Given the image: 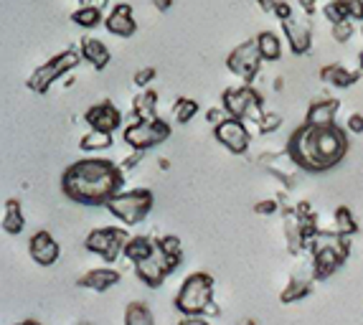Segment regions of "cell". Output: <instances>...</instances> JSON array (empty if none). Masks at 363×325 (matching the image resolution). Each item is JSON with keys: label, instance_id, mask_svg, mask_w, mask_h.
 Returning a JSON list of instances; mask_svg holds the SVG:
<instances>
[{"label": "cell", "instance_id": "cell-1", "mask_svg": "<svg viewBox=\"0 0 363 325\" xmlns=\"http://www.w3.org/2000/svg\"><path fill=\"white\" fill-rule=\"evenodd\" d=\"M122 168L107 158H82L61 175L64 196L82 206H107L117 193H122Z\"/></svg>", "mask_w": 363, "mask_h": 325}, {"label": "cell", "instance_id": "cell-2", "mask_svg": "<svg viewBox=\"0 0 363 325\" xmlns=\"http://www.w3.org/2000/svg\"><path fill=\"white\" fill-rule=\"evenodd\" d=\"M348 145L351 143H348L343 127H315L303 122L287 140V155L297 168L308 170V173H325L343 160Z\"/></svg>", "mask_w": 363, "mask_h": 325}, {"label": "cell", "instance_id": "cell-3", "mask_svg": "<svg viewBox=\"0 0 363 325\" xmlns=\"http://www.w3.org/2000/svg\"><path fill=\"white\" fill-rule=\"evenodd\" d=\"M313 252V277L328 280L340 270L348 252H351V239L338 231H318L308 244Z\"/></svg>", "mask_w": 363, "mask_h": 325}, {"label": "cell", "instance_id": "cell-4", "mask_svg": "<svg viewBox=\"0 0 363 325\" xmlns=\"http://www.w3.org/2000/svg\"><path fill=\"white\" fill-rule=\"evenodd\" d=\"M213 277L208 272H194L183 280L173 307L186 318H201L213 305Z\"/></svg>", "mask_w": 363, "mask_h": 325}, {"label": "cell", "instance_id": "cell-5", "mask_svg": "<svg viewBox=\"0 0 363 325\" xmlns=\"http://www.w3.org/2000/svg\"><path fill=\"white\" fill-rule=\"evenodd\" d=\"M79 61H82V51H77V48H67V51L51 56L43 67H38L36 72L28 77L26 84H28L30 92H36V94H46L56 79H61L64 74L72 72L74 67H79Z\"/></svg>", "mask_w": 363, "mask_h": 325}, {"label": "cell", "instance_id": "cell-6", "mask_svg": "<svg viewBox=\"0 0 363 325\" xmlns=\"http://www.w3.org/2000/svg\"><path fill=\"white\" fill-rule=\"evenodd\" d=\"M155 196L147 188H133V191L117 193L107 204V211L117 216L122 224H140L152 211Z\"/></svg>", "mask_w": 363, "mask_h": 325}, {"label": "cell", "instance_id": "cell-7", "mask_svg": "<svg viewBox=\"0 0 363 325\" xmlns=\"http://www.w3.org/2000/svg\"><path fill=\"white\" fill-rule=\"evenodd\" d=\"M221 107L229 112V117H236V120H255L257 125H259V120L264 117V112H262V94L252 89L249 84L224 89V94H221Z\"/></svg>", "mask_w": 363, "mask_h": 325}, {"label": "cell", "instance_id": "cell-8", "mask_svg": "<svg viewBox=\"0 0 363 325\" xmlns=\"http://www.w3.org/2000/svg\"><path fill=\"white\" fill-rule=\"evenodd\" d=\"M170 138V125L165 120H135L125 127V143L138 153H145L155 145L165 143Z\"/></svg>", "mask_w": 363, "mask_h": 325}, {"label": "cell", "instance_id": "cell-9", "mask_svg": "<svg viewBox=\"0 0 363 325\" xmlns=\"http://www.w3.org/2000/svg\"><path fill=\"white\" fill-rule=\"evenodd\" d=\"M128 241H130V236L125 229H120V226H102V229H94L86 234L84 247L89 249V252L99 254L104 262L112 265V262H117L120 254H125Z\"/></svg>", "mask_w": 363, "mask_h": 325}, {"label": "cell", "instance_id": "cell-10", "mask_svg": "<svg viewBox=\"0 0 363 325\" xmlns=\"http://www.w3.org/2000/svg\"><path fill=\"white\" fill-rule=\"evenodd\" d=\"M262 54H259V43L257 38H249V41L239 43V46L226 56V67L229 72H234L236 77H242L244 82H255V77L259 74L262 67Z\"/></svg>", "mask_w": 363, "mask_h": 325}, {"label": "cell", "instance_id": "cell-11", "mask_svg": "<svg viewBox=\"0 0 363 325\" xmlns=\"http://www.w3.org/2000/svg\"><path fill=\"white\" fill-rule=\"evenodd\" d=\"M178 267H181V262L165 257V254L160 252V247H155L152 257L143 259V262L135 265V275H138L147 287H160V285L165 282V277H168L170 272H176Z\"/></svg>", "mask_w": 363, "mask_h": 325}, {"label": "cell", "instance_id": "cell-12", "mask_svg": "<svg viewBox=\"0 0 363 325\" xmlns=\"http://www.w3.org/2000/svg\"><path fill=\"white\" fill-rule=\"evenodd\" d=\"M213 135L226 150H231L234 155H242L249 148V130L244 125V120H236V117H229L226 122H221L218 127H213Z\"/></svg>", "mask_w": 363, "mask_h": 325}, {"label": "cell", "instance_id": "cell-13", "mask_svg": "<svg viewBox=\"0 0 363 325\" xmlns=\"http://www.w3.org/2000/svg\"><path fill=\"white\" fill-rule=\"evenodd\" d=\"M282 31H285L290 48L295 54H308L310 46H313V23H310L308 16L292 13L290 18L282 21Z\"/></svg>", "mask_w": 363, "mask_h": 325}, {"label": "cell", "instance_id": "cell-14", "mask_svg": "<svg viewBox=\"0 0 363 325\" xmlns=\"http://www.w3.org/2000/svg\"><path fill=\"white\" fill-rule=\"evenodd\" d=\"M84 120L89 122L91 130H99V133L112 135L117 127L122 125V112L112 102H107V99H104V102H97L94 107L86 109Z\"/></svg>", "mask_w": 363, "mask_h": 325}, {"label": "cell", "instance_id": "cell-15", "mask_svg": "<svg viewBox=\"0 0 363 325\" xmlns=\"http://www.w3.org/2000/svg\"><path fill=\"white\" fill-rule=\"evenodd\" d=\"M28 252H30V259L41 267H51L56 265V259H59V244L56 239L49 234V231H36V234L30 236L28 241Z\"/></svg>", "mask_w": 363, "mask_h": 325}, {"label": "cell", "instance_id": "cell-16", "mask_svg": "<svg viewBox=\"0 0 363 325\" xmlns=\"http://www.w3.org/2000/svg\"><path fill=\"white\" fill-rule=\"evenodd\" d=\"M104 26H107L109 33H115V36H122V38H130L138 31V21L133 16V6L130 3H117L109 16L104 18Z\"/></svg>", "mask_w": 363, "mask_h": 325}, {"label": "cell", "instance_id": "cell-17", "mask_svg": "<svg viewBox=\"0 0 363 325\" xmlns=\"http://www.w3.org/2000/svg\"><path fill=\"white\" fill-rule=\"evenodd\" d=\"M340 102L338 99H318L308 107V115H305V122L315 127H328L335 125V115H338Z\"/></svg>", "mask_w": 363, "mask_h": 325}, {"label": "cell", "instance_id": "cell-18", "mask_svg": "<svg viewBox=\"0 0 363 325\" xmlns=\"http://www.w3.org/2000/svg\"><path fill=\"white\" fill-rule=\"evenodd\" d=\"M120 282V272L117 270H109V267H99V270H91L86 275L77 280L79 287L84 290H94V292H104V290L115 287Z\"/></svg>", "mask_w": 363, "mask_h": 325}, {"label": "cell", "instance_id": "cell-19", "mask_svg": "<svg viewBox=\"0 0 363 325\" xmlns=\"http://www.w3.org/2000/svg\"><path fill=\"white\" fill-rule=\"evenodd\" d=\"M79 51H82V59L89 61V64L94 69H97V72L107 69L109 59H112L109 48L104 46V43L99 41V38H82V46H79Z\"/></svg>", "mask_w": 363, "mask_h": 325}, {"label": "cell", "instance_id": "cell-20", "mask_svg": "<svg viewBox=\"0 0 363 325\" xmlns=\"http://www.w3.org/2000/svg\"><path fill=\"white\" fill-rule=\"evenodd\" d=\"M157 92L155 89H143L133 99V112L135 120H157Z\"/></svg>", "mask_w": 363, "mask_h": 325}, {"label": "cell", "instance_id": "cell-21", "mask_svg": "<svg viewBox=\"0 0 363 325\" xmlns=\"http://www.w3.org/2000/svg\"><path fill=\"white\" fill-rule=\"evenodd\" d=\"M358 77H361L358 72H348V69L340 67V64H328V67L320 69V79H323V82H328V84H333V87H340V89L356 84Z\"/></svg>", "mask_w": 363, "mask_h": 325}, {"label": "cell", "instance_id": "cell-22", "mask_svg": "<svg viewBox=\"0 0 363 325\" xmlns=\"http://www.w3.org/2000/svg\"><path fill=\"white\" fill-rule=\"evenodd\" d=\"M155 247H157V239H150V236H130L128 247H125V257H128L133 265H138L143 259L152 257Z\"/></svg>", "mask_w": 363, "mask_h": 325}, {"label": "cell", "instance_id": "cell-23", "mask_svg": "<svg viewBox=\"0 0 363 325\" xmlns=\"http://www.w3.org/2000/svg\"><path fill=\"white\" fill-rule=\"evenodd\" d=\"M23 214H21V204L16 199L6 201V206H3V229L8 231V234H21L23 231Z\"/></svg>", "mask_w": 363, "mask_h": 325}, {"label": "cell", "instance_id": "cell-24", "mask_svg": "<svg viewBox=\"0 0 363 325\" xmlns=\"http://www.w3.org/2000/svg\"><path fill=\"white\" fill-rule=\"evenodd\" d=\"M257 43H259V54L264 61H277L282 56V43H279L277 33H272V31H262L257 36Z\"/></svg>", "mask_w": 363, "mask_h": 325}, {"label": "cell", "instance_id": "cell-25", "mask_svg": "<svg viewBox=\"0 0 363 325\" xmlns=\"http://www.w3.org/2000/svg\"><path fill=\"white\" fill-rule=\"evenodd\" d=\"M125 325H155L152 310L145 302H130L125 307Z\"/></svg>", "mask_w": 363, "mask_h": 325}, {"label": "cell", "instance_id": "cell-26", "mask_svg": "<svg viewBox=\"0 0 363 325\" xmlns=\"http://www.w3.org/2000/svg\"><path fill=\"white\" fill-rule=\"evenodd\" d=\"M310 280L308 277H295V280H290V285H287L285 290H282V295H279V300L285 302H297V300H303V297H308L310 295Z\"/></svg>", "mask_w": 363, "mask_h": 325}, {"label": "cell", "instance_id": "cell-27", "mask_svg": "<svg viewBox=\"0 0 363 325\" xmlns=\"http://www.w3.org/2000/svg\"><path fill=\"white\" fill-rule=\"evenodd\" d=\"M72 21L82 28H94L102 23V8L97 6H82L72 13Z\"/></svg>", "mask_w": 363, "mask_h": 325}, {"label": "cell", "instance_id": "cell-28", "mask_svg": "<svg viewBox=\"0 0 363 325\" xmlns=\"http://www.w3.org/2000/svg\"><path fill=\"white\" fill-rule=\"evenodd\" d=\"M333 219H335V231H338V234L351 236V234H356V231H358L356 216L351 214V209H348V206H338V209H335V214H333Z\"/></svg>", "mask_w": 363, "mask_h": 325}, {"label": "cell", "instance_id": "cell-29", "mask_svg": "<svg viewBox=\"0 0 363 325\" xmlns=\"http://www.w3.org/2000/svg\"><path fill=\"white\" fill-rule=\"evenodd\" d=\"M109 145H112V135L99 133V130H91V133H86L84 138H82L79 148L86 150V153H94V150H107Z\"/></svg>", "mask_w": 363, "mask_h": 325}, {"label": "cell", "instance_id": "cell-30", "mask_svg": "<svg viewBox=\"0 0 363 325\" xmlns=\"http://www.w3.org/2000/svg\"><path fill=\"white\" fill-rule=\"evenodd\" d=\"M196 112H199V102H196V99H188V97H181V99H176V104H173V120L181 122V125L194 120Z\"/></svg>", "mask_w": 363, "mask_h": 325}, {"label": "cell", "instance_id": "cell-31", "mask_svg": "<svg viewBox=\"0 0 363 325\" xmlns=\"http://www.w3.org/2000/svg\"><path fill=\"white\" fill-rule=\"evenodd\" d=\"M323 13H325V18L333 26L340 23V21L351 18V16H348V3H345V0H328L325 8H323Z\"/></svg>", "mask_w": 363, "mask_h": 325}, {"label": "cell", "instance_id": "cell-32", "mask_svg": "<svg viewBox=\"0 0 363 325\" xmlns=\"http://www.w3.org/2000/svg\"><path fill=\"white\" fill-rule=\"evenodd\" d=\"M157 247H160V252H163L165 257L176 259V262H181L183 259V244H181L178 236H173V234L160 236V239H157Z\"/></svg>", "mask_w": 363, "mask_h": 325}, {"label": "cell", "instance_id": "cell-33", "mask_svg": "<svg viewBox=\"0 0 363 325\" xmlns=\"http://www.w3.org/2000/svg\"><path fill=\"white\" fill-rule=\"evenodd\" d=\"M351 36H353V21L351 18H348V21H340V23L333 26V38L338 43H345Z\"/></svg>", "mask_w": 363, "mask_h": 325}, {"label": "cell", "instance_id": "cell-34", "mask_svg": "<svg viewBox=\"0 0 363 325\" xmlns=\"http://www.w3.org/2000/svg\"><path fill=\"white\" fill-rule=\"evenodd\" d=\"M279 125H282V117L274 115V112H267V115L259 120V133H264V135L267 133H274Z\"/></svg>", "mask_w": 363, "mask_h": 325}, {"label": "cell", "instance_id": "cell-35", "mask_svg": "<svg viewBox=\"0 0 363 325\" xmlns=\"http://www.w3.org/2000/svg\"><path fill=\"white\" fill-rule=\"evenodd\" d=\"M155 74H157V72H155L152 67L140 69V72L135 74V84H138V87H147V84L152 82V79H155Z\"/></svg>", "mask_w": 363, "mask_h": 325}, {"label": "cell", "instance_id": "cell-36", "mask_svg": "<svg viewBox=\"0 0 363 325\" xmlns=\"http://www.w3.org/2000/svg\"><path fill=\"white\" fill-rule=\"evenodd\" d=\"M206 120L211 122L213 127H218L221 122L229 120V112H226L224 107H221V109H208V112H206Z\"/></svg>", "mask_w": 363, "mask_h": 325}, {"label": "cell", "instance_id": "cell-37", "mask_svg": "<svg viewBox=\"0 0 363 325\" xmlns=\"http://www.w3.org/2000/svg\"><path fill=\"white\" fill-rule=\"evenodd\" d=\"M345 3H348L351 21H363V0H345Z\"/></svg>", "mask_w": 363, "mask_h": 325}, {"label": "cell", "instance_id": "cell-38", "mask_svg": "<svg viewBox=\"0 0 363 325\" xmlns=\"http://www.w3.org/2000/svg\"><path fill=\"white\" fill-rule=\"evenodd\" d=\"M292 13H295V11H292L290 3H285V0H277V8H274V16H277L279 21H287V18H290V16H292Z\"/></svg>", "mask_w": 363, "mask_h": 325}, {"label": "cell", "instance_id": "cell-39", "mask_svg": "<svg viewBox=\"0 0 363 325\" xmlns=\"http://www.w3.org/2000/svg\"><path fill=\"white\" fill-rule=\"evenodd\" d=\"M277 209H279L277 201H272V199H269V201H259V204L255 206V211H257V214H262V216H267V214H274Z\"/></svg>", "mask_w": 363, "mask_h": 325}, {"label": "cell", "instance_id": "cell-40", "mask_svg": "<svg viewBox=\"0 0 363 325\" xmlns=\"http://www.w3.org/2000/svg\"><path fill=\"white\" fill-rule=\"evenodd\" d=\"M348 133H353V135L363 133V115H351V117H348Z\"/></svg>", "mask_w": 363, "mask_h": 325}, {"label": "cell", "instance_id": "cell-41", "mask_svg": "<svg viewBox=\"0 0 363 325\" xmlns=\"http://www.w3.org/2000/svg\"><path fill=\"white\" fill-rule=\"evenodd\" d=\"M140 158H143V153L135 150V155H133V158H128V160H125V162H122V165H120L122 173H125V170H130V168H135V165H138V162H140Z\"/></svg>", "mask_w": 363, "mask_h": 325}, {"label": "cell", "instance_id": "cell-42", "mask_svg": "<svg viewBox=\"0 0 363 325\" xmlns=\"http://www.w3.org/2000/svg\"><path fill=\"white\" fill-rule=\"evenodd\" d=\"M257 3H259V8L267 13H274V8H277V0H257Z\"/></svg>", "mask_w": 363, "mask_h": 325}, {"label": "cell", "instance_id": "cell-43", "mask_svg": "<svg viewBox=\"0 0 363 325\" xmlns=\"http://www.w3.org/2000/svg\"><path fill=\"white\" fill-rule=\"evenodd\" d=\"M178 325H208L206 320H201V318H183Z\"/></svg>", "mask_w": 363, "mask_h": 325}, {"label": "cell", "instance_id": "cell-44", "mask_svg": "<svg viewBox=\"0 0 363 325\" xmlns=\"http://www.w3.org/2000/svg\"><path fill=\"white\" fill-rule=\"evenodd\" d=\"M300 3H303L305 13H313L315 11V3H318V0H300Z\"/></svg>", "mask_w": 363, "mask_h": 325}, {"label": "cell", "instance_id": "cell-45", "mask_svg": "<svg viewBox=\"0 0 363 325\" xmlns=\"http://www.w3.org/2000/svg\"><path fill=\"white\" fill-rule=\"evenodd\" d=\"M155 6L160 8V11H168V8L173 6V0H155Z\"/></svg>", "mask_w": 363, "mask_h": 325}, {"label": "cell", "instance_id": "cell-46", "mask_svg": "<svg viewBox=\"0 0 363 325\" xmlns=\"http://www.w3.org/2000/svg\"><path fill=\"white\" fill-rule=\"evenodd\" d=\"M84 6H97V8H102L104 6V0H82Z\"/></svg>", "mask_w": 363, "mask_h": 325}, {"label": "cell", "instance_id": "cell-47", "mask_svg": "<svg viewBox=\"0 0 363 325\" xmlns=\"http://www.w3.org/2000/svg\"><path fill=\"white\" fill-rule=\"evenodd\" d=\"M16 325H41L38 320H23V323H16Z\"/></svg>", "mask_w": 363, "mask_h": 325}, {"label": "cell", "instance_id": "cell-48", "mask_svg": "<svg viewBox=\"0 0 363 325\" xmlns=\"http://www.w3.org/2000/svg\"><path fill=\"white\" fill-rule=\"evenodd\" d=\"M358 61H361V72H363V51H361V59H358Z\"/></svg>", "mask_w": 363, "mask_h": 325}, {"label": "cell", "instance_id": "cell-49", "mask_svg": "<svg viewBox=\"0 0 363 325\" xmlns=\"http://www.w3.org/2000/svg\"><path fill=\"white\" fill-rule=\"evenodd\" d=\"M361 36H363V28H361Z\"/></svg>", "mask_w": 363, "mask_h": 325}]
</instances>
